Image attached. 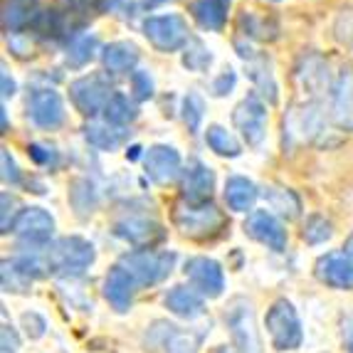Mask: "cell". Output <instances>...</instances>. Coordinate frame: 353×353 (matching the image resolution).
<instances>
[{"mask_svg": "<svg viewBox=\"0 0 353 353\" xmlns=\"http://www.w3.org/2000/svg\"><path fill=\"white\" fill-rule=\"evenodd\" d=\"M173 223L178 225L183 235L190 240H215L223 235L228 228V218L212 203L205 205H190V203H178L173 210Z\"/></svg>", "mask_w": 353, "mask_h": 353, "instance_id": "obj_1", "label": "cell"}, {"mask_svg": "<svg viewBox=\"0 0 353 353\" xmlns=\"http://www.w3.org/2000/svg\"><path fill=\"white\" fill-rule=\"evenodd\" d=\"M40 259L52 274H79L94 262V248L82 237H62Z\"/></svg>", "mask_w": 353, "mask_h": 353, "instance_id": "obj_2", "label": "cell"}, {"mask_svg": "<svg viewBox=\"0 0 353 353\" xmlns=\"http://www.w3.org/2000/svg\"><path fill=\"white\" fill-rule=\"evenodd\" d=\"M176 254L173 252H151V250H139L121 257V267L134 277L136 287L156 284L171 274Z\"/></svg>", "mask_w": 353, "mask_h": 353, "instance_id": "obj_3", "label": "cell"}, {"mask_svg": "<svg viewBox=\"0 0 353 353\" xmlns=\"http://www.w3.org/2000/svg\"><path fill=\"white\" fill-rule=\"evenodd\" d=\"M225 324L240 353H262V341L254 324V309L248 299H232L225 312Z\"/></svg>", "mask_w": 353, "mask_h": 353, "instance_id": "obj_4", "label": "cell"}, {"mask_svg": "<svg viewBox=\"0 0 353 353\" xmlns=\"http://www.w3.org/2000/svg\"><path fill=\"white\" fill-rule=\"evenodd\" d=\"M143 35L159 52H176L188 42V23L178 12L151 15L143 20Z\"/></svg>", "mask_w": 353, "mask_h": 353, "instance_id": "obj_5", "label": "cell"}, {"mask_svg": "<svg viewBox=\"0 0 353 353\" xmlns=\"http://www.w3.org/2000/svg\"><path fill=\"white\" fill-rule=\"evenodd\" d=\"M267 331L272 336V343L279 351H294L301 346V324L294 306L287 299H279L267 312Z\"/></svg>", "mask_w": 353, "mask_h": 353, "instance_id": "obj_6", "label": "cell"}, {"mask_svg": "<svg viewBox=\"0 0 353 353\" xmlns=\"http://www.w3.org/2000/svg\"><path fill=\"white\" fill-rule=\"evenodd\" d=\"M117 94L112 92V87L106 84V79L101 74H89L79 77L70 84V99L77 106V112H82L84 117H97L99 112H104L109 99Z\"/></svg>", "mask_w": 353, "mask_h": 353, "instance_id": "obj_7", "label": "cell"}, {"mask_svg": "<svg viewBox=\"0 0 353 353\" xmlns=\"http://www.w3.org/2000/svg\"><path fill=\"white\" fill-rule=\"evenodd\" d=\"M232 121H235L237 131L245 136V141L250 146H257L265 139V129H267V109L265 104L257 99V97H248L235 106L232 112Z\"/></svg>", "mask_w": 353, "mask_h": 353, "instance_id": "obj_8", "label": "cell"}, {"mask_svg": "<svg viewBox=\"0 0 353 353\" xmlns=\"http://www.w3.org/2000/svg\"><path fill=\"white\" fill-rule=\"evenodd\" d=\"M28 117L40 129H57L65 121V104L62 97L52 89H35L28 99Z\"/></svg>", "mask_w": 353, "mask_h": 353, "instance_id": "obj_9", "label": "cell"}, {"mask_svg": "<svg viewBox=\"0 0 353 353\" xmlns=\"http://www.w3.org/2000/svg\"><path fill=\"white\" fill-rule=\"evenodd\" d=\"M245 232H248L252 240L262 242L274 252H282L287 248V230L282 228L274 215L270 210H252L245 220Z\"/></svg>", "mask_w": 353, "mask_h": 353, "instance_id": "obj_10", "label": "cell"}, {"mask_svg": "<svg viewBox=\"0 0 353 353\" xmlns=\"http://www.w3.org/2000/svg\"><path fill=\"white\" fill-rule=\"evenodd\" d=\"M12 232L30 245H45L54 232V220L42 208H25V210H20V218L15 220Z\"/></svg>", "mask_w": 353, "mask_h": 353, "instance_id": "obj_11", "label": "cell"}, {"mask_svg": "<svg viewBox=\"0 0 353 353\" xmlns=\"http://www.w3.org/2000/svg\"><path fill=\"white\" fill-rule=\"evenodd\" d=\"M212 188H215V176L201 161H190V165L183 173L181 183V195L183 203H190V205H205L210 201Z\"/></svg>", "mask_w": 353, "mask_h": 353, "instance_id": "obj_12", "label": "cell"}, {"mask_svg": "<svg viewBox=\"0 0 353 353\" xmlns=\"http://www.w3.org/2000/svg\"><path fill=\"white\" fill-rule=\"evenodd\" d=\"M237 48V54H240L245 62H248V70H250V79L254 82V87L259 89V94L265 97L270 104H274L277 101V82H274V74H272V65L270 59L265 57V54H257L252 48H248V45H242V42H235Z\"/></svg>", "mask_w": 353, "mask_h": 353, "instance_id": "obj_13", "label": "cell"}, {"mask_svg": "<svg viewBox=\"0 0 353 353\" xmlns=\"http://www.w3.org/2000/svg\"><path fill=\"white\" fill-rule=\"evenodd\" d=\"M185 274L193 282V287L198 292H203L205 296H220L225 289V274L223 267L210 257H193L185 265Z\"/></svg>", "mask_w": 353, "mask_h": 353, "instance_id": "obj_14", "label": "cell"}, {"mask_svg": "<svg viewBox=\"0 0 353 353\" xmlns=\"http://www.w3.org/2000/svg\"><path fill=\"white\" fill-rule=\"evenodd\" d=\"M143 165H146V173L153 183L165 185V183L176 181V176L181 173V156L173 146L156 143L143 156Z\"/></svg>", "mask_w": 353, "mask_h": 353, "instance_id": "obj_15", "label": "cell"}, {"mask_svg": "<svg viewBox=\"0 0 353 353\" xmlns=\"http://www.w3.org/2000/svg\"><path fill=\"white\" fill-rule=\"evenodd\" d=\"M316 277L334 289H353V254L329 252L316 262Z\"/></svg>", "mask_w": 353, "mask_h": 353, "instance_id": "obj_16", "label": "cell"}, {"mask_svg": "<svg viewBox=\"0 0 353 353\" xmlns=\"http://www.w3.org/2000/svg\"><path fill=\"white\" fill-rule=\"evenodd\" d=\"M117 235L129 240L136 248H151L163 240V228L148 218H124L117 223Z\"/></svg>", "mask_w": 353, "mask_h": 353, "instance_id": "obj_17", "label": "cell"}, {"mask_svg": "<svg viewBox=\"0 0 353 353\" xmlns=\"http://www.w3.org/2000/svg\"><path fill=\"white\" fill-rule=\"evenodd\" d=\"M136 282L124 267H114L104 279V296L106 301L117 309V312H129L131 301H134Z\"/></svg>", "mask_w": 353, "mask_h": 353, "instance_id": "obj_18", "label": "cell"}, {"mask_svg": "<svg viewBox=\"0 0 353 353\" xmlns=\"http://www.w3.org/2000/svg\"><path fill=\"white\" fill-rule=\"evenodd\" d=\"M230 0H193L190 3V15L203 30L220 32L228 23Z\"/></svg>", "mask_w": 353, "mask_h": 353, "instance_id": "obj_19", "label": "cell"}, {"mask_svg": "<svg viewBox=\"0 0 353 353\" xmlns=\"http://www.w3.org/2000/svg\"><path fill=\"white\" fill-rule=\"evenodd\" d=\"M139 62V48L134 42H112L101 50V65L112 74H129Z\"/></svg>", "mask_w": 353, "mask_h": 353, "instance_id": "obj_20", "label": "cell"}, {"mask_svg": "<svg viewBox=\"0 0 353 353\" xmlns=\"http://www.w3.org/2000/svg\"><path fill=\"white\" fill-rule=\"evenodd\" d=\"M334 119L341 126H353V70H343L334 82Z\"/></svg>", "mask_w": 353, "mask_h": 353, "instance_id": "obj_21", "label": "cell"}, {"mask_svg": "<svg viewBox=\"0 0 353 353\" xmlns=\"http://www.w3.org/2000/svg\"><path fill=\"white\" fill-rule=\"evenodd\" d=\"M84 139L101 151H114L126 141V131L121 126L109 124V121H92L84 126Z\"/></svg>", "mask_w": 353, "mask_h": 353, "instance_id": "obj_22", "label": "cell"}, {"mask_svg": "<svg viewBox=\"0 0 353 353\" xmlns=\"http://www.w3.org/2000/svg\"><path fill=\"white\" fill-rule=\"evenodd\" d=\"M257 195H259L257 185H254L252 181H248V178L235 176L225 183V201H228V205L237 212L250 210V208L254 205V201H257Z\"/></svg>", "mask_w": 353, "mask_h": 353, "instance_id": "obj_23", "label": "cell"}, {"mask_svg": "<svg viewBox=\"0 0 353 353\" xmlns=\"http://www.w3.org/2000/svg\"><path fill=\"white\" fill-rule=\"evenodd\" d=\"M165 306H168L176 316H183V319H195L205 312L201 296L188 287H173L171 292L165 294Z\"/></svg>", "mask_w": 353, "mask_h": 353, "instance_id": "obj_24", "label": "cell"}, {"mask_svg": "<svg viewBox=\"0 0 353 353\" xmlns=\"http://www.w3.org/2000/svg\"><path fill=\"white\" fill-rule=\"evenodd\" d=\"M240 30L248 37H254V40H274L279 32L277 23L267 15H259L257 10H245L240 15Z\"/></svg>", "mask_w": 353, "mask_h": 353, "instance_id": "obj_25", "label": "cell"}, {"mask_svg": "<svg viewBox=\"0 0 353 353\" xmlns=\"http://www.w3.org/2000/svg\"><path fill=\"white\" fill-rule=\"evenodd\" d=\"M99 50V42H97L94 35H89V32H82V35H74L67 45V52H65V62L70 67H84L87 62H92Z\"/></svg>", "mask_w": 353, "mask_h": 353, "instance_id": "obj_26", "label": "cell"}, {"mask_svg": "<svg viewBox=\"0 0 353 353\" xmlns=\"http://www.w3.org/2000/svg\"><path fill=\"white\" fill-rule=\"evenodd\" d=\"M161 331V339L156 346L165 348V353H198V346H195V339L190 334H183L176 326L171 324H156Z\"/></svg>", "mask_w": 353, "mask_h": 353, "instance_id": "obj_27", "label": "cell"}, {"mask_svg": "<svg viewBox=\"0 0 353 353\" xmlns=\"http://www.w3.org/2000/svg\"><path fill=\"white\" fill-rule=\"evenodd\" d=\"M265 198H267V203L272 205V210H277L279 215H284V218H289V220H294L296 215H299V210H301L299 198H296V195L292 193V190H287V188L267 185Z\"/></svg>", "mask_w": 353, "mask_h": 353, "instance_id": "obj_28", "label": "cell"}, {"mask_svg": "<svg viewBox=\"0 0 353 353\" xmlns=\"http://www.w3.org/2000/svg\"><path fill=\"white\" fill-rule=\"evenodd\" d=\"M35 3L32 0H8L6 12H3V25L6 30H20L35 20Z\"/></svg>", "mask_w": 353, "mask_h": 353, "instance_id": "obj_29", "label": "cell"}, {"mask_svg": "<svg viewBox=\"0 0 353 353\" xmlns=\"http://www.w3.org/2000/svg\"><path fill=\"white\" fill-rule=\"evenodd\" d=\"M205 141H208V146H210L212 151L218 153V156L235 159V156H240V153H242L237 139L230 134L228 129H223V126H210V129L205 131Z\"/></svg>", "mask_w": 353, "mask_h": 353, "instance_id": "obj_30", "label": "cell"}, {"mask_svg": "<svg viewBox=\"0 0 353 353\" xmlns=\"http://www.w3.org/2000/svg\"><path fill=\"white\" fill-rule=\"evenodd\" d=\"M136 106L129 101V97H124V94H114L112 99H109V104H106V109H104V119L109 121V124H114V126H121L124 129L126 124H131L136 119Z\"/></svg>", "mask_w": 353, "mask_h": 353, "instance_id": "obj_31", "label": "cell"}, {"mask_svg": "<svg viewBox=\"0 0 353 353\" xmlns=\"http://www.w3.org/2000/svg\"><path fill=\"white\" fill-rule=\"evenodd\" d=\"M299 79H301V84H304V89H312V92H316V89L324 87L326 84L324 59L316 57V54L304 57V62H301V67H299Z\"/></svg>", "mask_w": 353, "mask_h": 353, "instance_id": "obj_32", "label": "cell"}, {"mask_svg": "<svg viewBox=\"0 0 353 353\" xmlns=\"http://www.w3.org/2000/svg\"><path fill=\"white\" fill-rule=\"evenodd\" d=\"M70 201L74 205V210L79 215H89V212L94 210V188H92V183L89 181H74L72 183V190H70Z\"/></svg>", "mask_w": 353, "mask_h": 353, "instance_id": "obj_33", "label": "cell"}, {"mask_svg": "<svg viewBox=\"0 0 353 353\" xmlns=\"http://www.w3.org/2000/svg\"><path fill=\"white\" fill-rule=\"evenodd\" d=\"M210 62H212L210 50H205V45H203L201 40H193L188 48H185V54H183V65L188 67V70L205 72L208 67H210Z\"/></svg>", "mask_w": 353, "mask_h": 353, "instance_id": "obj_34", "label": "cell"}, {"mask_svg": "<svg viewBox=\"0 0 353 353\" xmlns=\"http://www.w3.org/2000/svg\"><path fill=\"white\" fill-rule=\"evenodd\" d=\"M203 112H205V104L195 92H188L183 97V121L188 126V131H198L203 121Z\"/></svg>", "mask_w": 353, "mask_h": 353, "instance_id": "obj_35", "label": "cell"}, {"mask_svg": "<svg viewBox=\"0 0 353 353\" xmlns=\"http://www.w3.org/2000/svg\"><path fill=\"white\" fill-rule=\"evenodd\" d=\"M331 237V223L321 215H312L304 225V240L309 245H319V242H326Z\"/></svg>", "mask_w": 353, "mask_h": 353, "instance_id": "obj_36", "label": "cell"}, {"mask_svg": "<svg viewBox=\"0 0 353 353\" xmlns=\"http://www.w3.org/2000/svg\"><path fill=\"white\" fill-rule=\"evenodd\" d=\"M3 287L8 292H25L30 287V277H25V272L20 270L15 262H3Z\"/></svg>", "mask_w": 353, "mask_h": 353, "instance_id": "obj_37", "label": "cell"}, {"mask_svg": "<svg viewBox=\"0 0 353 353\" xmlns=\"http://www.w3.org/2000/svg\"><path fill=\"white\" fill-rule=\"evenodd\" d=\"M0 203H3V212H0V230H3V232H10V230L15 228V220L20 218V212H18L20 203H18V198L10 195V193L0 195Z\"/></svg>", "mask_w": 353, "mask_h": 353, "instance_id": "obj_38", "label": "cell"}, {"mask_svg": "<svg viewBox=\"0 0 353 353\" xmlns=\"http://www.w3.org/2000/svg\"><path fill=\"white\" fill-rule=\"evenodd\" d=\"M131 89H134V97L139 101L143 99H151L153 97V79L148 72L143 70H136L134 74H131Z\"/></svg>", "mask_w": 353, "mask_h": 353, "instance_id": "obj_39", "label": "cell"}, {"mask_svg": "<svg viewBox=\"0 0 353 353\" xmlns=\"http://www.w3.org/2000/svg\"><path fill=\"white\" fill-rule=\"evenodd\" d=\"M28 153L37 165H48V168H54V165H57V151H54L52 146H45V143H30Z\"/></svg>", "mask_w": 353, "mask_h": 353, "instance_id": "obj_40", "label": "cell"}, {"mask_svg": "<svg viewBox=\"0 0 353 353\" xmlns=\"http://www.w3.org/2000/svg\"><path fill=\"white\" fill-rule=\"evenodd\" d=\"M235 82H237L235 70H232V67H225V70L215 77V82H212V94H215V97L230 94V92L235 89Z\"/></svg>", "mask_w": 353, "mask_h": 353, "instance_id": "obj_41", "label": "cell"}, {"mask_svg": "<svg viewBox=\"0 0 353 353\" xmlns=\"http://www.w3.org/2000/svg\"><path fill=\"white\" fill-rule=\"evenodd\" d=\"M334 32H336V37H339V42L353 45V10H343L341 15H339Z\"/></svg>", "mask_w": 353, "mask_h": 353, "instance_id": "obj_42", "label": "cell"}, {"mask_svg": "<svg viewBox=\"0 0 353 353\" xmlns=\"http://www.w3.org/2000/svg\"><path fill=\"white\" fill-rule=\"evenodd\" d=\"M0 163H3V181L10 183V185L20 183V171H18L15 159L10 156V151H8V148H0Z\"/></svg>", "mask_w": 353, "mask_h": 353, "instance_id": "obj_43", "label": "cell"}, {"mask_svg": "<svg viewBox=\"0 0 353 353\" xmlns=\"http://www.w3.org/2000/svg\"><path fill=\"white\" fill-rule=\"evenodd\" d=\"M23 326L30 339H40V336L45 334V321H42L37 314H23Z\"/></svg>", "mask_w": 353, "mask_h": 353, "instance_id": "obj_44", "label": "cell"}, {"mask_svg": "<svg viewBox=\"0 0 353 353\" xmlns=\"http://www.w3.org/2000/svg\"><path fill=\"white\" fill-rule=\"evenodd\" d=\"M0 346H3V353H18V336H15V331L10 326H3Z\"/></svg>", "mask_w": 353, "mask_h": 353, "instance_id": "obj_45", "label": "cell"}, {"mask_svg": "<svg viewBox=\"0 0 353 353\" xmlns=\"http://www.w3.org/2000/svg\"><path fill=\"white\" fill-rule=\"evenodd\" d=\"M341 336H343V343H346L348 353H353V314H351V316L343 319V324H341Z\"/></svg>", "mask_w": 353, "mask_h": 353, "instance_id": "obj_46", "label": "cell"}, {"mask_svg": "<svg viewBox=\"0 0 353 353\" xmlns=\"http://www.w3.org/2000/svg\"><path fill=\"white\" fill-rule=\"evenodd\" d=\"M0 82H3V97H12V94H15V82H12V77L8 74L6 67H3V74H0Z\"/></svg>", "mask_w": 353, "mask_h": 353, "instance_id": "obj_47", "label": "cell"}, {"mask_svg": "<svg viewBox=\"0 0 353 353\" xmlns=\"http://www.w3.org/2000/svg\"><path fill=\"white\" fill-rule=\"evenodd\" d=\"M0 119H3V134L8 131V112H6V106H0Z\"/></svg>", "mask_w": 353, "mask_h": 353, "instance_id": "obj_48", "label": "cell"}, {"mask_svg": "<svg viewBox=\"0 0 353 353\" xmlns=\"http://www.w3.org/2000/svg\"><path fill=\"white\" fill-rule=\"evenodd\" d=\"M343 250H346V252H351V254H353V235H351V237H348V242H346V248H343Z\"/></svg>", "mask_w": 353, "mask_h": 353, "instance_id": "obj_49", "label": "cell"}, {"mask_svg": "<svg viewBox=\"0 0 353 353\" xmlns=\"http://www.w3.org/2000/svg\"><path fill=\"white\" fill-rule=\"evenodd\" d=\"M270 3H279V0H270Z\"/></svg>", "mask_w": 353, "mask_h": 353, "instance_id": "obj_50", "label": "cell"}]
</instances>
